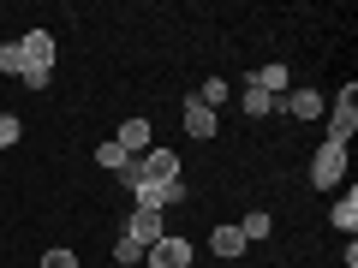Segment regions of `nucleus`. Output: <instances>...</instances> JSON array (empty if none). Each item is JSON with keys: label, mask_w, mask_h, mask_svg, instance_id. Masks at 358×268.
Here are the masks:
<instances>
[{"label": "nucleus", "mask_w": 358, "mask_h": 268, "mask_svg": "<svg viewBox=\"0 0 358 268\" xmlns=\"http://www.w3.org/2000/svg\"><path fill=\"white\" fill-rule=\"evenodd\" d=\"M245 114H251V119H268V114H275V96H263L257 84H245Z\"/></svg>", "instance_id": "nucleus-13"}, {"label": "nucleus", "mask_w": 358, "mask_h": 268, "mask_svg": "<svg viewBox=\"0 0 358 268\" xmlns=\"http://www.w3.org/2000/svg\"><path fill=\"white\" fill-rule=\"evenodd\" d=\"M275 114H293V119H317V114H322V96H317V89H287L281 102H275Z\"/></svg>", "instance_id": "nucleus-7"}, {"label": "nucleus", "mask_w": 358, "mask_h": 268, "mask_svg": "<svg viewBox=\"0 0 358 268\" xmlns=\"http://www.w3.org/2000/svg\"><path fill=\"white\" fill-rule=\"evenodd\" d=\"M143 262H150V268H197V256H192V239L167 232V239L150 244V256H143Z\"/></svg>", "instance_id": "nucleus-4"}, {"label": "nucleus", "mask_w": 358, "mask_h": 268, "mask_svg": "<svg viewBox=\"0 0 358 268\" xmlns=\"http://www.w3.org/2000/svg\"><path fill=\"white\" fill-rule=\"evenodd\" d=\"M287 77H293V72H287L281 60H268V66H257V72H251V84L263 89V96H275V102H281V96H287Z\"/></svg>", "instance_id": "nucleus-9"}, {"label": "nucleus", "mask_w": 358, "mask_h": 268, "mask_svg": "<svg viewBox=\"0 0 358 268\" xmlns=\"http://www.w3.org/2000/svg\"><path fill=\"white\" fill-rule=\"evenodd\" d=\"M42 268H78V256H72V251H66V244H54V251H48V256H42Z\"/></svg>", "instance_id": "nucleus-18"}, {"label": "nucleus", "mask_w": 358, "mask_h": 268, "mask_svg": "<svg viewBox=\"0 0 358 268\" xmlns=\"http://www.w3.org/2000/svg\"><path fill=\"white\" fill-rule=\"evenodd\" d=\"M138 268H150V262H138Z\"/></svg>", "instance_id": "nucleus-19"}, {"label": "nucleus", "mask_w": 358, "mask_h": 268, "mask_svg": "<svg viewBox=\"0 0 358 268\" xmlns=\"http://www.w3.org/2000/svg\"><path fill=\"white\" fill-rule=\"evenodd\" d=\"M239 232H245V244H257V239H268V232H275V215H268V209H251V215L239 221Z\"/></svg>", "instance_id": "nucleus-12"}, {"label": "nucleus", "mask_w": 358, "mask_h": 268, "mask_svg": "<svg viewBox=\"0 0 358 268\" xmlns=\"http://www.w3.org/2000/svg\"><path fill=\"white\" fill-rule=\"evenodd\" d=\"M0 72H6V77H24V54H18V42H0Z\"/></svg>", "instance_id": "nucleus-15"}, {"label": "nucleus", "mask_w": 358, "mask_h": 268, "mask_svg": "<svg viewBox=\"0 0 358 268\" xmlns=\"http://www.w3.org/2000/svg\"><path fill=\"white\" fill-rule=\"evenodd\" d=\"M329 227H334V232H346V239L358 232V191H352V185H346V197L329 209Z\"/></svg>", "instance_id": "nucleus-10"}, {"label": "nucleus", "mask_w": 358, "mask_h": 268, "mask_svg": "<svg viewBox=\"0 0 358 268\" xmlns=\"http://www.w3.org/2000/svg\"><path fill=\"white\" fill-rule=\"evenodd\" d=\"M209 251H215V256H245L251 244H245L239 227H215V232H209Z\"/></svg>", "instance_id": "nucleus-11"}, {"label": "nucleus", "mask_w": 358, "mask_h": 268, "mask_svg": "<svg viewBox=\"0 0 358 268\" xmlns=\"http://www.w3.org/2000/svg\"><path fill=\"white\" fill-rule=\"evenodd\" d=\"M114 143H120V149H126V155H150V149H155V126H150V119H143V114H131V119H120Z\"/></svg>", "instance_id": "nucleus-5"}, {"label": "nucleus", "mask_w": 358, "mask_h": 268, "mask_svg": "<svg viewBox=\"0 0 358 268\" xmlns=\"http://www.w3.org/2000/svg\"><path fill=\"white\" fill-rule=\"evenodd\" d=\"M18 54H24V77H18V84H24V89H48L54 60H60L54 36H48V30H24V36H18Z\"/></svg>", "instance_id": "nucleus-1"}, {"label": "nucleus", "mask_w": 358, "mask_h": 268, "mask_svg": "<svg viewBox=\"0 0 358 268\" xmlns=\"http://www.w3.org/2000/svg\"><path fill=\"white\" fill-rule=\"evenodd\" d=\"M18 137H24V126H18V114H0V149H13Z\"/></svg>", "instance_id": "nucleus-17"}, {"label": "nucleus", "mask_w": 358, "mask_h": 268, "mask_svg": "<svg viewBox=\"0 0 358 268\" xmlns=\"http://www.w3.org/2000/svg\"><path fill=\"white\" fill-rule=\"evenodd\" d=\"M126 239L138 244V251H150L155 239H167V227H162V209H131V221H126Z\"/></svg>", "instance_id": "nucleus-6"}, {"label": "nucleus", "mask_w": 358, "mask_h": 268, "mask_svg": "<svg viewBox=\"0 0 358 268\" xmlns=\"http://www.w3.org/2000/svg\"><path fill=\"white\" fill-rule=\"evenodd\" d=\"M215 126H221V119H215V107H203V102L192 96V102H185V131H192L197 143H209V137H215Z\"/></svg>", "instance_id": "nucleus-8"}, {"label": "nucleus", "mask_w": 358, "mask_h": 268, "mask_svg": "<svg viewBox=\"0 0 358 268\" xmlns=\"http://www.w3.org/2000/svg\"><path fill=\"white\" fill-rule=\"evenodd\" d=\"M143 256H150V251H138L131 239H120V244H114V262H120V268H138Z\"/></svg>", "instance_id": "nucleus-16"}, {"label": "nucleus", "mask_w": 358, "mask_h": 268, "mask_svg": "<svg viewBox=\"0 0 358 268\" xmlns=\"http://www.w3.org/2000/svg\"><path fill=\"white\" fill-rule=\"evenodd\" d=\"M352 131H358V89L346 84L341 96H334V114H329V137H322V143H341V149H346V143H352Z\"/></svg>", "instance_id": "nucleus-3"}, {"label": "nucleus", "mask_w": 358, "mask_h": 268, "mask_svg": "<svg viewBox=\"0 0 358 268\" xmlns=\"http://www.w3.org/2000/svg\"><path fill=\"white\" fill-rule=\"evenodd\" d=\"M346 179V149L341 143H317V155H310V185L317 191H334Z\"/></svg>", "instance_id": "nucleus-2"}, {"label": "nucleus", "mask_w": 358, "mask_h": 268, "mask_svg": "<svg viewBox=\"0 0 358 268\" xmlns=\"http://www.w3.org/2000/svg\"><path fill=\"white\" fill-rule=\"evenodd\" d=\"M96 161H102V167H108V173H120V167H126V161H131V155H126V149H120V143H114V137H102V143H96Z\"/></svg>", "instance_id": "nucleus-14"}]
</instances>
